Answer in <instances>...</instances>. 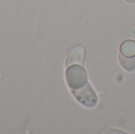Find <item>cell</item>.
<instances>
[{"instance_id":"cell-1","label":"cell","mask_w":135,"mask_h":134,"mask_svg":"<svg viewBox=\"0 0 135 134\" xmlns=\"http://www.w3.org/2000/svg\"><path fill=\"white\" fill-rule=\"evenodd\" d=\"M66 80L71 89H78L87 83V76L85 69L78 65H72L66 70Z\"/></svg>"},{"instance_id":"cell-2","label":"cell","mask_w":135,"mask_h":134,"mask_svg":"<svg viewBox=\"0 0 135 134\" xmlns=\"http://www.w3.org/2000/svg\"><path fill=\"white\" fill-rule=\"evenodd\" d=\"M72 93L76 100L85 107H93L97 103V96L93 88L87 83L80 88L72 89Z\"/></svg>"},{"instance_id":"cell-3","label":"cell","mask_w":135,"mask_h":134,"mask_svg":"<svg viewBox=\"0 0 135 134\" xmlns=\"http://www.w3.org/2000/svg\"><path fill=\"white\" fill-rule=\"evenodd\" d=\"M85 51L82 47H74L69 52L66 65L68 66L70 65H73L74 63L78 65H83L85 62Z\"/></svg>"},{"instance_id":"cell-4","label":"cell","mask_w":135,"mask_h":134,"mask_svg":"<svg viewBox=\"0 0 135 134\" xmlns=\"http://www.w3.org/2000/svg\"><path fill=\"white\" fill-rule=\"evenodd\" d=\"M120 52L127 57L135 56V42L133 40H125L120 45Z\"/></svg>"},{"instance_id":"cell-5","label":"cell","mask_w":135,"mask_h":134,"mask_svg":"<svg viewBox=\"0 0 135 134\" xmlns=\"http://www.w3.org/2000/svg\"><path fill=\"white\" fill-rule=\"evenodd\" d=\"M119 61L122 67L127 71H133L135 69V56L127 57L120 54L119 55Z\"/></svg>"},{"instance_id":"cell-6","label":"cell","mask_w":135,"mask_h":134,"mask_svg":"<svg viewBox=\"0 0 135 134\" xmlns=\"http://www.w3.org/2000/svg\"><path fill=\"white\" fill-rule=\"evenodd\" d=\"M124 39H131L135 41V23L129 28V30L127 32V33L125 34Z\"/></svg>"},{"instance_id":"cell-7","label":"cell","mask_w":135,"mask_h":134,"mask_svg":"<svg viewBox=\"0 0 135 134\" xmlns=\"http://www.w3.org/2000/svg\"><path fill=\"white\" fill-rule=\"evenodd\" d=\"M127 3H134L135 2V0H125Z\"/></svg>"}]
</instances>
